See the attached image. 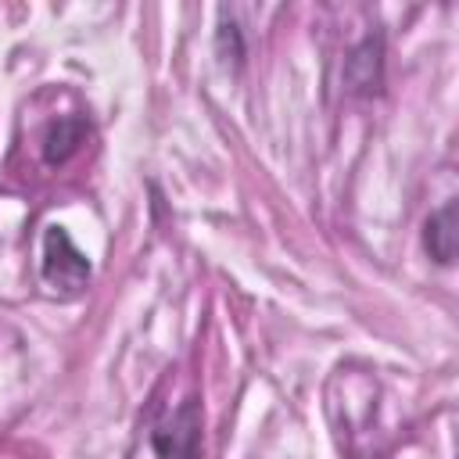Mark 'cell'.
I'll list each match as a JSON object with an SVG mask.
<instances>
[{
  "label": "cell",
  "instance_id": "6da1fadb",
  "mask_svg": "<svg viewBox=\"0 0 459 459\" xmlns=\"http://www.w3.org/2000/svg\"><path fill=\"white\" fill-rule=\"evenodd\" d=\"M43 283L57 298H79L90 283V258L72 244L65 226H50L43 237V262H39Z\"/></svg>",
  "mask_w": 459,
  "mask_h": 459
},
{
  "label": "cell",
  "instance_id": "3957f363",
  "mask_svg": "<svg viewBox=\"0 0 459 459\" xmlns=\"http://www.w3.org/2000/svg\"><path fill=\"white\" fill-rule=\"evenodd\" d=\"M423 247L437 265H452L459 251V204L448 201L423 222Z\"/></svg>",
  "mask_w": 459,
  "mask_h": 459
},
{
  "label": "cell",
  "instance_id": "277c9868",
  "mask_svg": "<svg viewBox=\"0 0 459 459\" xmlns=\"http://www.w3.org/2000/svg\"><path fill=\"white\" fill-rule=\"evenodd\" d=\"M380 82H384V39L366 36L348 54V86L355 93H380Z\"/></svg>",
  "mask_w": 459,
  "mask_h": 459
},
{
  "label": "cell",
  "instance_id": "5b68a950",
  "mask_svg": "<svg viewBox=\"0 0 459 459\" xmlns=\"http://www.w3.org/2000/svg\"><path fill=\"white\" fill-rule=\"evenodd\" d=\"M86 140V118L82 115H61L57 122H50L47 136H43V161L47 165H65Z\"/></svg>",
  "mask_w": 459,
  "mask_h": 459
},
{
  "label": "cell",
  "instance_id": "7a4b0ae2",
  "mask_svg": "<svg viewBox=\"0 0 459 459\" xmlns=\"http://www.w3.org/2000/svg\"><path fill=\"white\" fill-rule=\"evenodd\" d=\"M151 448L158 459H201V405L186 398L165 423L151 430Z\"/></svg>",
  "mask_w": 459,
  "mask_h": 459
}]
</instances>
